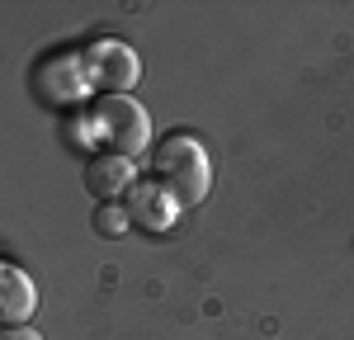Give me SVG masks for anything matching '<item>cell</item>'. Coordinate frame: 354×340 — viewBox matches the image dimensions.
Listing matches in <instances>:
<instances>
[{
  "mask_svg": "<svg viewBox=\"0 0 354 340\" xmlns=\"http://www.w3.org/2000/svg\"><path fill=\"white\" fill-rule=\"evenodd\" d=\"M38 308V288L19 265H0V317L10 326H28V317Z\"/></svg>",
  "mask_w": 354,
  "mask_h": 340,
  "instance_id": "cell-7",
  "label": "cell"
},
{
  "mask_svg": "<svg viewBox=\"0 0 354 340\" xmlns=\"http://www.w3.org/2000/svg\"><path fill=\"white\" fill-rule=\"evenodd\" d=\"M90 227H95V236L118 241L133 223H128V208H118V203H100V208H95V218H90Z\"/></svg>",
  "mask_w": 354,
  "mask_h": 340,
  "instance_id": "cell-8",
  "label": "cell"
},
{
  "mask_svg": "<svg viewBox=\"0 0 354 340\" xmlns=\"http://www.w3.org/2000/svg\"><path fill=\"white\" fill-rule=\"evenodd\" d=\"M5 340H43V336H38L33 326H10V331H5Z\"/></svg>",
  "mask_w": 354,
  "mask_h": 340,
  "instance_id": "cell-9",
  "label": "cell"
},
{
  "mask_svg": "<svg viewBox=\"0 0 354 340\" xmlns=\"http://www.w3.org/2000/svg\"><path fill=\"white\" fill-rule=\"evenodd\" d=\"M151 170H156V185L175 198L180 208H198L208 198L213 185V166H208V151L194 133H165L151 151Z\"/></svg>",
  "mask_w": 354,
  "mask_h": 340,
  "instance_id": "cell-1",
  "label": "cell"
},
{
  "mask_svg": "<svg viewBox=\"0 0 354 340\" xmlns=\"http://www.w3.org/2000/svg\"><path fill=\"white\" fill-rule=\"evenodd\" d=\"M128 223L137 227V232H147V236H156V232H165V227L175 223V213H180V203L165 194L156 180H142L133 194H128Z\"/></svg>",
  "mask_w": 354,
  "mask_h": 340,
  "instance_id": "cell-5",
  "label": "cell"
},
{
  "mask_svg": "<svg viewBox=\"0 0 354 340\" xmlns=\"http://www.w3.org/2000/svg\"><path fill=\"white\" fill-rule=\"evenodd\" d=\"M95 133L104 138L113 156H128L133 161L137 151L151 142V123H147V113L137 100L128 95H100L95 100Z\"/></svg>",
  "mask_w": 354,
  "mask_h": 340,
  "instance_id": "cell-2",
  "label": "cell"
},
{
  "mask_svg": "<svg viewBox=\"0 0 354 340\" xmlns=\"http://www.w3.org/2000/svg\"><path fill=\"white\" fill-rule=\"evenodd\" d=\"M85 85H90V71H85V57H48L43 66H38V90H43V100H53V104H71V100H85Z\"/></svg>",
  "mask_w": 354,
  "mask_h": 340,
  "instance_id": "cell-4",
  "label": "cell"
},
{
  "mask_svg": "<svg viewBox=\"0 0 354 340\" xmlns=\"http://www.w3.org/2000/svg\"><path fill=\"white\" fill-rule=\"evenodd\" d=\"M85 189H90L95 203H113L118 194H133V189H137L133 161H128V156H113V151L95 156V161L85 166Z\"/></svg>",
  "mask_w": 354,
  "mask_h": 340,
  "instance_id": "cell-6",
  "label": "cell"
},
{
  "mask_svg": "<svg viewBox=\"0 0 354 340\" xmlns=\"http://www.w3.org/2000/svg\"><path fill=\"white\" fill-rule=\"evenodd\" d=\"M85 71H90V85H100L104 95H128L142 76V62L128 43H118V38H100V43H90V53H85Z\"/></svg>",
  "mask_w": 354,
  "mask_h": 340,
  "instance_id": "cell-3",
  "label": "cell"
}]
</instances>
